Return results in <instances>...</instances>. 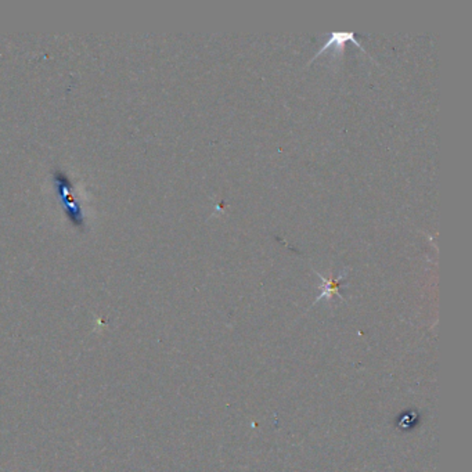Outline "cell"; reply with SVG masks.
<instances>
[{
	"label": "cell",
	"instance_id": "cell-1",
	"mask_svg": "<svg viewBox=\"0 0 472 472\" xmlns=\"http://www.w3.org/2000/svg\"><path fill=\"white\" fill-rule=\"evenodd\" d=\"M346 42H352L355 46H357L364 54H367V51L364 50V47L360 44V43L357 42L356 39H355V34L353 32H333L331 34V37L329 38V41L327 42L324 43V46L313 56V58L309 61V63H312V61H314L317 57H320L326 50H329V49H331V47H334V53H333V57L334 58H338L340 56H343V50H345V43Z\"/></svg>",
	"mask_w": 472,
	"mask_h": 472
},
{
	"label": "cell",
	"instance_id": "cell-2",
	"mask_svg": "<svg viewBox=\"0 0 472 472\" xmlns=\"http://www.w3.org/2000/svg\"><path fill=\"white\" fill-rule=\"evenodd\" d=\"M317 276L323 280V293L317 297V300H316V302H319V300H323V298H331L334 294H337V295H340V284H341V280H343V276L340 277V279H337V280H334L333 277H331V274H330V277L329 279H326V277H323L321 274H319L317 273ZM314 302V303H316Z\"/></svg>",
	"mask_w": 472,
	"mask_h": 472
}]
</instances>
